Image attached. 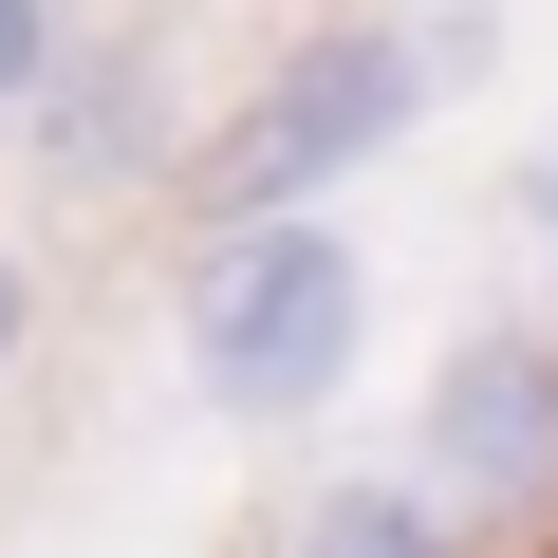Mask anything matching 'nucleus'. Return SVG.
Masks as SVG:
<instances>
[{
	"label": "nucleus",
	"instance_id": "nucleus-8",
	"mask_svg": "<svg viewBox=\"0 0 558 558\" xmlns=\"http://www.w3.org/2000/svg\"><path fill=\"white\" fill-rule=\"evenodd\" d=\"M502 242L558 260V131H521V168H502Z\"/></svg>",
	"mask_w": 558,
	"mask_h": 558
},
{
	"label": "nucleus",
	"instance_id": "nucleus-1",
	"mask_svg": "<svg viewBox=\"0 0 558 558\" xmlns=\"http://www.w3.org/2000/svg\"><path fill=\"white\" fill-rule=\"evenodd\" d=\"M373 336H391V260H373V223H336V205L186 223V260H168V373H186V410L242 428V447L336 428L354 373H373Z\"/></svg>",
	"mask_w": 558,
	"mask_h": 558
},
{
	"label": "nucleus",
	"instance_id": "nucleus-5",
	"mask_svg": "<svg viewBox=\"0 0 558 558\" xmlns=\"http://www.w3.org/2000/svg\"><path fill=\"white\" fill-rule=\"evenodd\" d=\"M260 558H484L391 447L373 465H317V484H279V521H260Z\"/></svg>",
	"mask_w": 558,
	"mask_h": 558
},
{
	"label": "nucleus",
	"instance_id": "nucleus-3",
	"mask_svg": "<svg viewBox=\"0 0 558 558\" xmlns=\"http://www.w3.org/2000/svg\"><path fill=\"white\" fill-rule=\"evenodd\" d=\"M391 465L484 539V558H558V317H484L410 373Z\"/></svg>",
	"mask_w": 558,
	"mask_h": 558
},
{
	"label": "nucleus",
	"instance_id": "nucleus-4",
	"mask_svg": "<svg viewBox=\"0 0 558 558\" xmlns=\"http://www.w3.org/2000/svg\"><path fill=\"white\" fill-rule=\"evenodd\" d=\"M186 20H75L38 112H20V186L38 205H168L186 186Z\"/></svg>",
	"mask_w": 558,
	"mask_h": 558
},
{
	"label": "nucleus",
	"instance_id": "nucleus-7",
	"mask_svg": "<svg viewBox=\"0 0 558 558\" xmlns=\"http://www.w3.org/2000/svg\"><path fill=\"white\" fill-rule=\"evenodd\" d=\"M38 317H57V279H38V242H20V223H0V391L38 373Z\"/></svg>",
	"mask_w": 558,
	"mask_h": 558
},
{
	"label": "nucleus",
	"instance_id": "nucleus-2",
	"mask_svg": "<svg viewBox=\"0 0 558 558\" xmlns=\"http://www.w3.org/2000/svg\"><path fill=\"white\" fill-rule=\"evenodd\" d=\"M447 112V75H428V20L410 0H336V20H299L205 131H186V223H260V205H354L410 131Z\"/></svg>",
	"mask_w": 558,
	"mask_h": 558
},
{
	"label": "nucleus",
	"instance_id": "nucleus-6",
	"mask_svg": "<svg viewBox=\"0 0 558 558\" xmlns=\"http://www.w3.org/2000/svg\"><path fill=\"white\" fill-rule=\"evenodd\" d=\"M57 38H75V0H0V149H20V112H38Z\"/></svg>",
	"mask_w": 558,
	"mask_h": 558
}]
</instances>
